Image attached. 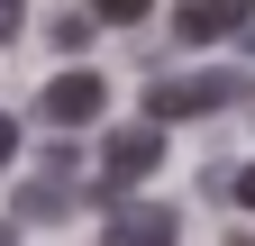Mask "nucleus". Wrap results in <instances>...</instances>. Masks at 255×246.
Listing matches in <instances>:
<instances>
[{"label":"nucleus","mask_w":255,"mask_h":246,"mask_svg":"<svg viewBox=\"0 0 255 246\" xmlns=\"http://www.w3.org/2000/svg\"><path fill=\"white\" fill-rule=\"evenodd\" d=\"M155 155H164V119H137V128H110V137H101V192H119V182L155 173Z\"/></svg>","instance_id":"f03ea898"},{"label":"nucleus","mask_w":255,"mask_h":246,"mask_svg":"<svg viewBox=\"0 0 255 246\" xmlns=\"http://www.w3.org/2000/svg\"><path fill=\"white\" fill-rule=\"evenodd\" d=\"M101 101H110V82L73 64V73H55V82H46V101H37V110L55 119V128H91V119H101Z\"/></svg>","instance_id":"7ed1b4c3"},{"label":"nucleus","mask_w":255,"mask_h":246,"mask_svg":"<svg viewBox=\"0 0 255 246\" xmlns=\"http://www.w3.org/2000/svg\"><path fill=\"white\" fill-rule=\"evenodd\" d=\"M173 210H155V201H128L119 219H110V246H173Z\"/></svg>","instance_id":"39448f33"},{"label":"nucleus","mask_w":255,"mask_h":246,"mask_svg":"<svg viewBox=\"0 0 255 246\" xmlns=\"http://www.w3.org/2000/svg\"><path fill=\"white\" fill-rule=\"evenodd\" d=\"M246 91V73H173V82H146V119H210Z\"/></svg>","instance_id":"f257e3e1"},{"label":"nucleus","mask_w":255,"mask_h":246,"mask_svg":"<svg viewBox=\"0 0 255 246\" xmlns=\"http://www.w3.org/2000/svg\"><path fill=\"white\" fill-rule=\"evenodd\" d=\"M0 246H18V219H0Z\"/></svg>","instance_id":"9d476101"},{"label":"nucleus","mask_w":255,"mask_h":246,"mask_svg":"<svg viewBox=\"0 0 255 246\" xmlns=\"http://www.w3.org/2000/svg\"><path fill=\"white\" fill-rule=\"evenodd\" d=\"M9 155H18V119L0 110V164H9Z\"/></svg>","instance_id":"0eeeda50"},{"label":"nucleus","mask_w":255,"mask_h":246,"mask_svg":"<svg viewBox=\"0 0 255 246\" xmlns=\"http://www.w3.org/2000/svg\"><path fill=\"white\" fill-rule=\"evenodd\" d=\"M228 246H255V237H228Z\"/></svg>","instance_id":"9b49d317"},{"label":"nucleus","mask_w":255,"mask_h":246,"mask_svg":"<svg viewBox=\"0 0 255 246\" xmlns=\"http://www.w3.org/2000/svg\"><path fill=\"white\" fill-rule=\"evenodd\" d=\"M91 9H101V18H119V27H128V18H146L155 0H91Z\"/></svg>","instance_id":"423d86ee"},{"label":"nucleus","mask_w":255,"mask_h":246,"mask_svg":"<svg viewBox=\"0 0 255 246\" xmlns=\"http://www.w3.org/2000/svg\"><path fill=\"white\" fill-rule=\"evenodd\" d=\"M228 192H237V201H246V210H255V164H246V173H237V182H228Z\"/></svg>","instance_id":"6e6552de"},{"label":"nucleus","mask_w":255,"mask_h":246,"mask_svg":"<svg viewBox=\"0 0 255 246\" xmlns=\"http://www.w3.org/2000/svg\"><path fill=\"white\" fill-rule=\"evenodd\" d=\"M173 27H182L191 46H210V37H237V27H246V0H182V9H173Z\"/></svg>","instance_id":"20e7f679"},{"label":"nucleus","mask_w":255,"mask_h":246,"mask_svg":"<svg viewBox=\"0 0 255 246\" xmlns=\"http://www.w3.org/2000/svg\"><path fill=\"white\" fill-rule=\"evenodd\" d=\"M9 27H18V0H0V37H9Z\"/></svg>","instance_id":"1a4fd4ad"}]
</instances>
